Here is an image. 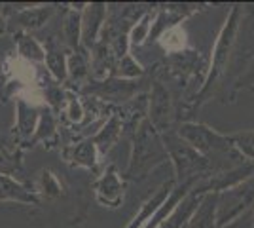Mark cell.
Returning a JSON list of instances; mask_svg holds the SVG:
<instances>
[{
	"instance_id": "cell-2",
	"label": "cell",
	"mask_w": 254,
	"mask_h": 228,
	"mask_svg": "<svg viewBox=\"0 0 254 228\" xmlns=\"http://www.w3.org/2000/svg\"><path fill=\"white\" fill-rule=\"evenodd\" d=\"M103 194H106V198L103 200L106 204H118L120 202V198H122V185H120V181H118L114 171H110L101 181V185H99V198Z\"/></svg>"
},
{
	"instance_id": "cell-6",
	"label": "cell",
	"mask_w": 254,
	"mask_h": 228,
	"mask_svg": "<svg viewBox=\"0 0 254 228\" xmlns=\"http://www.w3.org/2000/svg\"><path fill=\"white\" fill-rule=\"evenodd\" d=\"M233 141H235V147L239 151L243 152V154H247V156H251L254 160V131L239 133V135L233 137Z\"/></svg>"
},
{
	"instance_id": "cell-1",
	"label": "cell",
	"mask_w": 254,
	"mask_h": 228,
	"mask_svg": "<svg viewBox=\"0 0 254 228\" xmlns=\"http://www.w3.org/2000/svg\"><path fill=\"white\" fill-rule=\"evenodd\" d=\"M235 17H237V10L232 13L230 21L226 23V27H224L222 33H220V38H218V40H216V44H214L209 82H211V80H214L216 76L222 73L224 67H226V61H228V55H230V50H232V44H233V36H235V29H237Z\"/></svg>"
},
{
	"instance_id": "cell-8",
	"label": "cell",
	"mask_w": 254,
	"mask_h": 228,
	"mask_svg": "<svg viewBox=\"0 0 254 228\" xmlns=\"http://www.w3.org/2000/svg\"><path fill=\"white\" fill-rule=\"evenodd\" d=\"M148 33V17H144L142 21L138 23L137 27L133 29V33H131V38H133V42L135 44H140L144 40V36Z\"/></svg>"
},
{
	"instance_id": "cell-3",
	"label": "cell",
	"mask_w": 254,
	"mask_h": 228,
	"mask_svg": "<svg viewBox=\"0 0 254 228\" xmlns=\"http://www.w3.org/2000/svg\"><path fill=\"white\" fill-rule=\"evenodd\" d=\"M0 198H13V200H27V202L32 200V196H29L17 183L6 177H0Z\"/></svg>"
},
{
	"instance_id": "cell-4",
	"label": "cell",
	"mask_w": 254,
	"mask_h": 228,
	"mask_svg": "<svg viewBox=\"0 0 254 228\" xmlns=\"http://www.w3.org/2000/svg\"><path fill=\"white\" fill-rule=\"evenodd\" d=\"M184 38H186L184 31L179 29V27H173L167 33H163V36H161V46H163L165 50L177 52V50H180V48L184 46V42H186Z\"/></svg>"
},
{
	"instance_id": "cell-5",
	"label": "cell",
	"mask_w": 254,
	"mask_h": 228,
	"mask_svg": "<svg viewBox=\"0 0 254 228\" xmlns=\"http://www.w3.org/2000/svg\"><path fill=\"white\" fill-rule=\"evenodd\" d=\"M193 204H195V198H190V200H186L184 204H180V206L177 207V211L173 213V217L167 219V223H163L161 228H179L180 225L184 223V219L190 217Z\"/></svg>"
},
{
	"instance_id": "cell-7",
	"label": "cell",
	"mask_w": 254,
	"mask_h": 228,
	"mask_svg": "<svg viewBox=\"0 0 254 228\" xmlns=\"http://www.w3.org/2000/svg\"><path fill=\"white\" fill-rule=\"evenodd\" d=\"M13 76L19 80V82H31L32 76H34V71H32V67L27 63V61H23V59H17V61H13Z\"/></svg>"
}]
</instances>
